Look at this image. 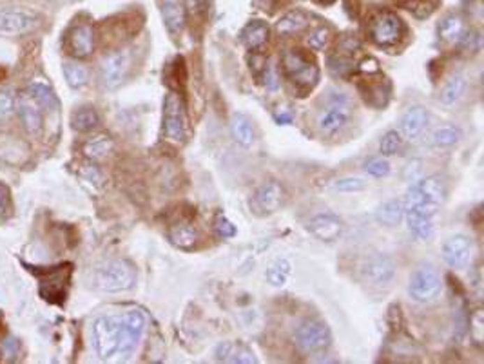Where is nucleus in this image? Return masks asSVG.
Listing matches in <instances>:
<instances>
[{
  "instance_id": "nucleus-17",
  "label": "nucleus",
  "mask_w": 484,
  "mask_h": 364,
  "mask_svg": "<svg viewBox=\"0 0 484 364\" xmlns=\"http://www.w3.org/2000/svg\"><path fill=\"white\" fill-rule=\"evenodd\" d=\"M69 53L77 59H86L95 51V31L87 24L77 26L68 38Z\"/></svg>"
},
{
  "instance_id": "nucleus-37",
  "label": "nucleus",
  "mask_w": 484,
  "mask_h": 364,
  "mask_svg": "<svg viewBox=\"0 0 484 364\" xmlns=\"http://www.w3.org/2000/svg\"><path fill=\"white\" fill-rule=\"evenodd\" d=\"M367 181L361 178H341L334 183L335 190L340 192H359V190L367 189Z\"/></svg>"
},
{
  "instance_id": "nucleus-1",
  "label": "nucleus",
  "mask_w": 484,
  "mask_h": 364,
  "mask_svg": "<svg viewBox=\"0 0 484 364\" xmlns=\"http://www.w3.org/2000/svg\"><path fill=\"white\" fill-rule=\"evenodd\" d=\"M147 319L138 310L102 315L93 324V347L104 361L126 359L138 348Z\"/></svg>"
},
{
  "instance_id": "nucleus-14",
  "label": "nucleus",
  "mask_w": 484,
  "mask_h": 364,
  "mask_svg": "<svg viewBox=\"0 0 484 364\" xmlns=\"http://www.w3.org/2000/svg\"><path fill=\"white\" fill-rule=\"evenodd\" d=\"M474 241L468 236H452L443 245V257L450 268H464L474 257Z\"/></svg>"
},
{
  "instance_id": "nucleus-38",
  "label": "nucleus",
  "mask_w": 484,
  "mask_h": 364,
  "mask_svg": "<svg viewBox=\"0 0 484 364\" xmlns=\"http://www.w3.org/2000/svg\"><path fill=\"white\" fill-rule=\"evenodd\" d=\"M470 335L476 344H483L484 338V315L483 310H477L470 319Z\"/></svg>"
},
{
  "instance_id": "nucleus-39",
  "label": "nucleus",
  "mask_w": 484,
  "mask_h": 364,
  "mask_svg": "<svg viewBox=\"0 0 484 364\" xmlns=\"http://www.w3.org/2000/svg\"><path fill=\"white\" fill-rule=\"evenodd\" d=\"M365 171L370 176H376V178H383V176L390 174V163L383 158H374L370 162L365 163Z\"/></svg>"
},
{
  "instance_id": "nucleus-47",
  "label": "nucleus",
  "mask_w": 484,
  "mask_h": 364,
  "mask_svg": "<svg viewBox=\"0 0 484 364\" xmlns=\"http://www.w3.org/2000/svg\"><path fill=\"white\" fill-rule=\"evenodd\" d=\"M181 6V0H163V8H178Z\"/></svg>"
},
{
  "instance_id": "nucleus-42",
  "label": "nucleus",
  "mask_w": 484,
  "mask_h": 364,
  "mask_svg": "<svg viewBox=\"0 0 484 364\" xmlns=\"http://www.w3.org/2000/svg\"><path fill=\"white\" fill-rule=\"evenodd\" d=\"M214 230H216V234L223 239L232 238V236L236 234V227L232 225L231 221L227 220L225 216L218 218L216 223H214Z\"/></svg>"
},
{
  "instance_id": "nucleus-9",
  "label": "nucleus",
  "mask_w": 484,
  "mask_h": 364,
  "mask_svg": "<svg viewBox=\"0 0 484 364\" xmlns=\"http://www.w3.org/2000/svg\"><path fill=\"white\" fill-rule=\"evenodd\" d=\"M361 275L370 287H388L390 281L395 275L394 261H392V257L386 256V254L376 252L370 257H367L365 263L361 265Z\"/></svg>"
},
{
  "instance_id": "nucleus-35",
  "label": "nucleus",
  "mask_w": 484,
  "mask_h": 364,
  "mask_svg": "<svg viewBox=\"0 0 484 364\" xmlns=\"http://www.w3.org/2000/svg\"><path fill=\"white\" fill-rule=\"evenodd\" d=\"M331 38H332V33L328 27H317V29H314V31L308 35L307 44L310 50L323 51L326 50V45L331 44Z\"/></svg>"
},
{
  "instance_id": "nucleus-46",
  "label": "nucleus",
  "mask_w": 484,
  "mask_h": 364,
  "mask_svg": "<svg viewBox=\"0 0 484 364\" xmlns=\"http://www.w3.org/2000/svg\"><path fill=\"white\" fill-rule=\"evenodd\" d=\"M274 118H276L278 123H290L292 121V113L287 111V107H280L276 111V114H274Z\"/></svg>"
},
{
  "instance_id": "nucleus-10",
  "label": "nucleus",
  "mask_w": 484,
  "mask_h": 364,
  "mask_svg": "<svg viewBox=\"0 0 484 364\" xmlns=\"http://www.w3.org/2000/svg\"><path fill=\"white\" fill-rule=\"evenodd\" d=\"M285 187L280 181H265L254 192L252 207L258 214L267 216V214H274V212L280 211L281 205L285 203Z\"/></svg>"
},
{
  "instance_id": "nucleus-19",
  "label": "nucleus",
  "mask_w": 484,
  "mask_h": 364,
  "mask_svg": "<svg viewBox=\"0 0 484 364\" xmlns=\"http://www.w3.org/2000/svg\"><path fill=\"white\" fill-rule=\"evenodd\" d=\"M218 361L222 363H232V364H250L256 363V357H254V351L249 350L245 344H240V342H232V341H225L220 342L216 347V351H214Z\"/></svg>"
},
{
  "instance_id": "nucleus-33",
  "label": "nucleus",
  "mask_w": 484,
  "mask_h": 364,
  "mask_svg": "<svg viewBox=\"0 0 484 364\" xmlns=\"http://www.w3.org/2000/svg\"><path fill=\"white\" fill-rule=\"evenodd\" d=\"M113 151V139L109 136H96L84 145V154L91 160H102Z\"/></svg>"
},
{
  "instance_id": "nucleus-24",
  "label": "nucleus",
  "mask_w": 484,
  "mask_h": 364,
  "mask_svg": "<svg viewBox=\"0 0 484 364\" xmlns=\"http://www.w3.org/2000/svg\"><path fill=\"white\" fill-rule=\"evenodd\" d=\"M231 130L232 138L241 145V147H250L254 144V127L250 123V120L243 114H234L231 120Z\"/></svg>"
},
{
  "instance_id": "nucleus-3",
  "label": "nucleus",
  "mask_w": 484,
  "mask_h": 364,
  "mask_svg": "<svg viewBox=\"0 0 484 364\" xmlns=\"http://www.w3.org/2000/svg\"><path fill=\"white\" fill-rule=\"evenodd\" d=\"M136 283V274L127 261L123 259H111L98 266L93 278V285L95 288L102 290V292H126L131 290Z\"/></svg>"
},
{
  "instance_id": "nucleus-40",
  "label": "nucleus",
  "mask_w": 484,
  "mask_h": 364,
  "mask_svg": "<svg viewBox=\"0 0 484 364\" xmlns=\"http://www.w3.org/2000/svg\"><path fill=\"white\" fill-rule=\"evenodd\" d=\"M13 216V202L11 192L4 183H0V220H8Z\"/></svg>"
},
{
  "instance_id": "nucleus-28",
  "label": "nucleus",
  "mask_w": 484,
  "mask_h": 364,
  "mask_svg": "<svg viewBox=\"0 0 484 364\" xmlns=\"http://www.w3.org/2000/svg\"><path fill=\"white\" fill-rule=\"evenodd\" d=\"M98 123L100 116L93 107H80L71 116V127L78 132H89V130L96 129Z\"/></svg>"
},
{
  "instance_id": "nucleus-4",
  "label": "nucleus",
  "mask_w": 484,
  "mask_h": 364,
  "mask_svg": "<svg viewBox=\"0 0 484 364\" xmlns=\"http://www.w3.org/2000/svg\"><path fill=\"white\" fill-rule=\"evenodd\" d=\"M281 68L294 86L303 89H312L319 80V69L316 63L298 50H287L281 54Z\"/></svg>"
},
{
  "instance_id": "nucleus-30",
  "label": "nucleus",
  "mask_w": 484,
  "mask_h": 364,
  "mask_svg": "<svg viewBox=\"0 0 484 364\" xmlns=\"http://www.w3.org/2000/svg\"><path fill=\"white\" fill-rule=\"evenodd\" d=\"M464 89H467V80L462 75H455V77L450 78L446 82V86L441 89L439 100L444 105H453L455 102H459L462 95H464Z\"/></svg>"
},
{
  "instance_id": "nucleus-13",
  "label": "nucleus",
  "mask_w": 484,
  "mask_h": 364,
  "mask_svg": "<svg viewBox=\"0 0 484 364\" xmlns=\"http://www.w3.org/2000/svg\"><path fill=\"white\" fill-rule=\"evenodd\" d=\"M38 24V17L26 9H0V35H22Z\"/></svg>"
},
{
  "instance_id": "nucleus-5",
  "label": "nucleus",
  "mask_w": 484,
  "mask_h": 364,
  "mask_svg": "<svg viewBox=\"0 0 484 364\" xmlns=\"http://www.w3.org/2000/svg\"><path fill=\"white\" fill-rule=\"evenodd\" d=\"M443 290V281H441L437 270L432 265H421L414 272L410 285H408V294L416 303H430L439 296Z\"/></svg>"
},
{
  "instance_id": "nucleus-43",
  "label": "nucleus",
  "mask_w": 484,
  "mask_h": 364,
  "mask_svg": "<svg viewBox=\"0 0 484 364\" xmlns=\"http://www.w3.org/2000/svg\"><path fill=\"white\" fill-rule=\"evenodd\" d=\"M359 71L361 73H379V62L376 59H365L359 63Z\"/></svg>"
},
{
  "instance_id": "nucleus-15",
  "label": "nucleus",
  "mask_w": 484,
  "mask_h": 364,
  "mask_svg": "<svg viewBox=\"0 0 484 364\" xmlns=\"http://www.w3.org/2000/svg\"><path fill=\"white\" fill-rule=\"evenodd\" d=\"M308 230L319 241L332 243L335 239H340L341 232H343V221L332 212H323V214H317V216L308 221Z\"/></svg>"
},
{
  "instance_id": "nucleus-26",
  "label": "nucleus",
  "mask_w": 484,
  "mask_h": 364,
  "mask_svg": "<svg viewBox=\"0 0 484 364\" xmlns=\"http://www.w3.org/2000/svg\"><path fill=\"white\" fill-rule=\"evenodd\" d=\"M169 239L174 247L183 248V250H189L196 245L198 241V232H196L195 227L187 225V223H181V225L172 227L169 230Z\"/></svg>"
},
{
  "instance_id": "nucleus-20",
  "label": "nucleus",
  "mask_w": 484,
  "mask_h": 364,
  "mask_svg": "<svg viewBox=\"0 0 484 364\" xmlns=\"http://www.w3.org/2000/svg\"><path fill=\"white\" fill-rule=\"evenodd\" d=\"M437 31H439V38L444 44H461L462 38L467 36V22L461 15H448V17L443 18Z\"/></svg>"
},
{
  "instance_id": "nucleus-45",
  "label": "nucleus",
  "mask_w": 484,
  "mask_h": 364,
  "mask_svg": "<svg viewBox=\"0 0 484 364\" xmlns=\"http://www.w3.org/2000/svg\"><path fill=\"white\" fill-rule=\"evenodd\" d=\"M265 86L269 89H276L278 87V77L272 68H265Z\"/></svg>"
},
{
  "instance_id": "nucleus-22",
  "label": "nucleus",
  "mask_w": 484,
  "mask_h": 364,
  "mask_svg": "<svg viewBox=\"0 0 484 364\" xmlns=\"http://www.w3.org/2000/svg\"><path fill=\"white\" fill-rule=\"evenodd\" d=\"M310 24V18L305 11L301 9H294V11H289L276 22V31L281 36H290L296 35V33H301L305 27Z\"/></svg>"
},
{
  "instance_id": "nucleus-12",
  "label": "nucleus",
  "mask_w": 484,
  "mask_h": 364,
  "mask_svg": "<svg viewBox=\"0 0 484 364\" xmlns=\"http://www.w3.org/2000/svg\"><path fill=\"white\" fill-rule=\"evenodd\" d=\"M127 71H129V54L126 51H114V53L107 54L102 60L100 66V78L102 84L107 89H116L122 86V82L126 80Z\"/></svg>"
},
{
  "instance_id": "nucleus-6",
  "label": "nucleus",
  "mask_w": 484,
  "mask_h": 364,
  "mask_svg": "<svg viewBox=\"0 0 484 364\" xmlns=\"http://www.w3.org/2000/svg\"><path fill=\"white\" fill-rule=\"evenodd\" d=\"M163 129L167 139L174 144H181L187 136L186 109L176 93H167L163 100Z\"/></svg>"
},
{
  "instance_id": "nucleus-31",
  "label": "nucleus",
  "mask_w": 484,
  "mask_h": 364,
  "mask_svg": "<svg viewBox=\"0 0 484 364\" xmlns=\"http://www.w3.org/2000/svg\"><path fill=\"white\" fill-rule=\"evenodd\" d=\"M462 138V132L455 126H441L432 132V145L434 147H453Z\"/></svg>"
},
{
  "instance_id": "nucleus-36",
  "label": "nucleus",
  "mask_w": 484,
  "mask_h": 364,
  "mask_svg": "<svg viewBox=\"0 0 484 364\" xmlns=\"http://www.w3.org/2000/svg\"><path fill=\"white\" fill-rule=\"evenodd\" d=\"M404 8L417 18H428L435 11V4L432 0H407Z\"/></svg>"
},
{
  "instance_id": "nucleus-23",
  "label": "nucleus",
  "mask_w": 484,
  "mask_h": 364,
  "mask_svg": "<svg viewBox=\"0 0 484 364\" xmlns=\"http://www.w3.org/2000/svg\"><path fill=\"white\" fill-rule=\"evenodd\" d=\"M269 40V26L262 20H252L247 26L243 27L241 31V42L245 44V47L256 51L259 50L265 42Z\"/></svg>"
},
{
  "instance_id": "nucleus-34",
  "label": "nucleus",
  "mask_w": 484,
  "mask_h": 364,
  "mask_svg": "<svg viewBox=\"0 0 484 364\" xmlns=\"http://www.w3.org/2000/svg\"><path fill=\"white\" fill-rule=\"evenodd\" d=\"M403 149V135L399 130H388L385 136L381 138L379 151L383 156H394Z\"/></svg>"
},
{
  "instance_id": "nucleus-8",
  "label": "nucleus",
  "mask_w": 484,
  "mask_h": 364,
  "mask_svg": "<svg viewBox=\"0 0 484 364\" xmlns=\"http://www.w3.org/2000/svg\"><path fill=\"white\" fill-rule=\"evenodd\" d=\"M368 35H370V40L374 44L381 45V47H388V45H394L403 35V22L395 13L383 11V13H377L372 18Z\"/></svg>"
},
{
  "instance_id": "nucleus-32",
  "label": "nucleus",
  "mask_w": 484,
  "mask_h": 364,
  "mask_svg": "<svg viewBox=\"0 0 484 364\" xmlns=\"http://www.w3.org/2000/svg\"><path fill=\"white\" fill-rule=\"evenodd\" d=\"M29 95L33 96L36 104L47 109V111H56L59 109V98L53 93V89L50 86H45V84H31L29 86Z\"/></svg>"
},
{
  "instance_id": "nucleus-16",
  "label": "nucleus",
  "mask_w": 484,
  "mask_h": 364,
  "mask_svg": "<svg viewBox=\"0 0 484 364\" xmlns=\"http://www.w3.org/2000/svg\"><path fill=\"white\" fill-rule=\"evenodd\" d=\"M350 120V105L347 100H335L319 118V129L325 135H334Z\"/></svg>"
},
{
  "instance_id": "nucleus-29",
  "label": "nucleus",
  "mask_w": 484,
  "mask_h": 364,
  "mask_svg": "<svg viewBox=\"0 0 484 364\" xmlns=\"http://www.w3.org/2000/svg\"><path fill=\"white\" fill-rule=\"evenodd\" d=\"M63 77L68 86L73 89H80V87L87 86L89 82V71H87L86 66H82L78 62H63Z\"/></svg>"
},
{
  "instance_id": "nucleus-21",
  "label": "nucleus",
  "mask_w": 484,
  "mask_h": 364,
  "mask_svg": "<svg viewBox=\"0 0 484 364\" xmlns=\"http://www.w3.org/2000/svg\"><path fill=\"white\" fill-rule=\"evenodd\" d=\"M426 123H428V113H426V109L416 105V107H410L407 113L403 114V118H401V130H399V132L403 136H407V138L414 139L425 130Z\"/></svg>"
},
{
  "instance_id": "nucleus-41",
  "label": "nucleus",
  "mask_w": 484,
  "mask_h": 364,
  "mask_svg": "<svg viewBox=\"0 0 484 364\" xmlns=\"http://www.w3.org/2000/svg\"><path fill=\"white\" fill-rule=\"evenodd\" d=\"M15 113V98L9 91H0V120H8Z\"/></svg>"
},
{
  "instance_id": "nucleus-44",
  "label": "nucleus",
  "mask_w": 484,
  "mask_h": 364,
  "mask_svg": "<svg viewBox=\"0 0 484 364\" xmlns=\"http://www.w3.org/2000/svg\"><path fill=\"white\" fill-rule=\"evenodd\" d=\"M186 2L190 13H202L207 6V0H186Z\"/></svg>"
},
{
  "instance_id": "nucleus-25",
  "label": "nucleus",
  "mask_w": 484,
  "mask_h": 364,
  "mask_svg": "<svg viewBox=\"0 0 484 364\" xmlns=\"http://www.w3.org/2000/svg\"><path fill=\"white\" fill-rule=\"evenodd\" d=\"M403 216H404L403 203L398 202V199L385 202L376 212L377 221H379L381 225H385V227H398L399 223L403 221Z\"/></svg>"
},
{
  "instance_id": "nucleus-7",
  "label": "nucleus",
  "mask_w": 484,
  "mask_h": 364,
  "mask_svg": "<svg viewBox=\"0 0 484 364\" xmlns=\"http://www.w3.org/2000/svg\"><path fill=\"white\" fill-rule=\"evenodd\" d=\"M294 339L305 354H319L331 347L332 333L325 323L310 319L299 324Z\"/></svg>"
},
{
  "instance_id": "nucleus-11",
  "label": "nucleus",
  "mask_w": 484,
  "mask_h": 364,
  "mask_svg": "<svg viewBox=\"0 0 484 364\" xmlns=\"http://www.w3.org/2000/svg\"><path fill=\"white\" fill-rule=\"evenodd\" d=\"M69 278H71L69 265L44 272L40 278V296L51 303H62L68 294Z\"/></svg>"
},
{
  "instance_id": "nucleus-48",
  "label": "nucleus",
  "mask_w": 484,
  "mask_h": 364,
  "mask_svg": "<svg viewBox=\"0 0 484 364\" xmlns=\"http://www.w3.org/2000/svg\"><path fill=\"white\" fill-rule=\"evenodd\" d=\"M399 2H407V0H399Z\"/></svg>"
},
{
  "instance_id": "nucleus-2",
  "label": "nucleus",
  "mask_w": 484,
  "mask_h": 364,
  "mask_svg": "<svg viewBox=\"0 0 484 364\" xmlns=\"http://www.w3.org/2000/svg\"><path fill=\"white\" fill-rule=\"evenodd\" d=\"M446 196V187L439 176H430L417 181L407 192L403 203L404 220L414 236L421 241L434 234V218L437 216Z\"/></svg>"
},
{
  "instance_id": "nucleus-27",
  "label": "nucleus",
  "mask_w": 484,
  "mask_h": 364,
  "mask_svg": "<svg viewBox=\"0 0 484 364\" xmlns=\"http://www.w3.org/2000/svg\"><path fill=\"white\" fill-rule=\"evenodd\" d=\"M290 274H292V265H290L289 259H276L274 263H271V266L267 268V281L272 285V287L281 288L285 287L289 283Z\"/></svg>"
},
{
  "instance_id": "nucleus-18",
  "label": "nucleus",
  "mask_w": 484,
  "mask_h": 364,
  "mask_svg": "<svg viewBox=\"0 0 484 364\" xmlns=\"http://www.w3.org/2000/svg\"><path fill=\"white\" fill-rule=\"evenodd\" d=\"M18 113L29 135H40L42 127H44V116H42L40 105L36 104L31 95H22L18 98Z\"/></svg>"
}]
</instances>
